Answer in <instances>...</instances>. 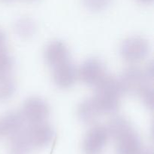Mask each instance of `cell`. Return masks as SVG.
Segmentation results:
<instances>
[{
    "label": "cell",
    "mask_w": 154,
    "mask_h": 154,
    "mask_svg": "<svg viewBox=\"0 0 154 154\" xmlns=\"http://www.w3.org/2000/svg\"><path fill=\"white\" fill-rule=\"evenodd\" d=\"M5 42V36L4 33L0 30V49L4 48Z\"/></svg>",
    "instance_id": "cell-20"
},
{
    "label": "cell",
    "mask_w": 154,
    "mask_h": 154,
    "mask_svg": "<svg viewBox=\"0 0 154 154\" xmlns=\"http://www.w3.org/2000/svg\"><path fill=\"white\" fill-rule=\"evenodd\" d=\"M78 74L84 84L94 87L107 75L103 62L96 57H90L84 60Z\"/></svg>",
    "instance_id": "cell-3"
},
{
    "label": "cell",
    "mask_w": 154,
    "mask_h": 154,
    "mask_svg": "<svg viewBox=\"0 0 154 154\" xmlns=\"http://www.w3.org/2000/svg\"><path fill=\"white\" fill-rule=\"evenodd\" d=\"M77 113L80 120L85 124L93 123L102 115L93 97L81 101L78 107Z\"/></svg>",
    "instance_id": "cell-12"
},
{
    "label": "cell",
    "mask_w": 154,
    "mask_h": 154,
    "mask_svg": "<svg viewBox=\"0 0 154 154\" xmlns=\"http://www.w3.org/2000/svg\"><path fill=\"white\" fill-rule=\"evenodd\" d=\"M24 119L22 113L10 111L0 118V134L12 137L21 131L23 128Z\"/></svg>",
    "instance_id": "cell-10"
},
{
    "label": "cell",
    "mask_w": 154,
    "mask_h": 154,
    "mask_svg": "<svg viewBox=\"0 0 154 154\" xmlns=\"http://www.w3.org/2000/svg\"><path fill=\"white\" fill-rule=\"evenodd\" d=\"M140 154H153V151L152 149H143Z\"/></svg>",
    "instance_id": "cell-21"
},
{
    "label": "cell",
    "mask_w": 154,
    "mask_h": 154,
    "mask_svg": "<svg viewBox=\"0 0 154 154\" xmlns=\"http://www.w3.org/2000/svg\"><path fill=\"white\" fill-rule=\"evenodd\" d=\"M84 6L92 11H101L110 5L111 0H82Z\"/></svg>",
    "instance_id": "cell-19"
},
{
    "label": "cell",
    "mask_w": 154,
    "mask_h": 154,
    "mask_svg": "<svg viewBox=\"0 0 154 154\" xmlns=\"http://www.w3.org/2000/svg\"><path fill=\"white\" fill-rule=\"evenodd\" d=\"M137 1L141 3H144V4H148V3H151L153 0H137Z\"/></svg>",
    "instance_id": "cell-22"
},
{
    "label": "cell",
    "mask_w": 154,
    "mask_h": 154,
    "mask_svg": "<svg viewBox=\"0 0 154 154\" xmlns=\"http://www.w3.org/2000/svg\"><path fill=\"white\" fill-rule=\"evenodd\" d=\"M109 135L105 127L96 125L90 128L84 137L83 149L86 154H99L105 148Z\"/></svg>",
    "instance_id": "cell-7"
},
{
    "label": "cell",
    "mask_w": 154,
    "mask_h": 154,
    "mask_svg": "<svg viewBox=\"0 0 154 154\" xmlns=\"http://www.w3.org/2000/svg\"><path fill=\"white\" fill-rule=\"evenodd\" d=\"M119 80L123 93L138 94L150 81L147 79L144 71L131 66L123 71Z\"/></svg>",
    "instance_id": "cell-5"
},
{
    "label": "cell",
    "mask_w": 154,
    "mask_h": 154,
    "mask_svg": "<svg viewBox=\"0 0 154 154\" xmlns=\"http://www.w3.org/2000/svg\"><path fill=\"white\" fill-rule=\"evenodd\" d=\"M22 115L25 120L32 124L45 122L50 115V107L40 97H30L23 105Z\"/></svg>",
    "instance_id": "cell-4"
},
{
    "label": "cell",
    "mask_w": 154,
    "mask_h": 154,
    "mask_svg": "<svg viewBox=\"0 0 154 154\" xmlns=\"http://www.w3.org/2000/svg\"><path fill=\"white\" fill-rule=\"evenodd\" d=\"M16 91V84L11 77L0 75V102L10 99Z\"/></svg>",
    "instance_id": "cell-16"
},
{
    "label": "cell",
    "mask_w": 154,
    "mask_h": 154,
    "mask_svg": "<svg viewBox=\"0 0 154 154\" xmlns=\"http://www.w3.org/2000/svg\"><path fill=\"white\" fill-rule=\"evenodd\" d=\"M14 30L20 37L23 39H29L35 33V23L29 18H20L15 23Z\"/></svg>",
    "instance_id": "cell-15"
},
{
    "label": "cell",
    "mask_w": 154,
    "mask_h": 154,
    "mask_svg": "<svg viewBox=\"0 0 154 154\" xmlns=\"http://www.w3.org/2000/svg\"><path fill=\"white\" fill-rule=\"evenodd\" d=\"M53 78L57 87L60 88H69L75 83L78 72L75 65L70 60L53 68Z\"/></svg>",
    "instance_id": "cell-8"
},
{
    "label": "cell",
    "mask_w": 154,
    "mask_h": 154,
    "mask_svg": "<svg viewBox=\"0 0 154 154\" xmlns=\"http://www.w3.org/2000/svg\"><path fill=\"white\" fill-rule=\"evenodd\" d=\"M106 128L109 137H112L114 140H117L122 136L133 130L130 122L123 116L113 118Z\"/></svg>",
    "instance_id": "cell-13"
},
{
    "label": "cell",
    "mask_w": 154,
    "mask_h": 154,
    "mask_svg": "<svg viewBox=\"0 0 154 154\" xmlns=\"http://www.w3.org/2000/svg\"><path fill=\"white\" fill-rule=\"evenodd\" d=\"M144 105L148 109L153 110L154 101L153 87L150 83L146 85L138 94Z\"/></svg>",
    "instance_id": "cell-17"
},
{
    "label": "cell",
    "mask_w": 154,
    "mask_h": 154,
    "mask_svg": "<svg viewBox=\"0 0 154 154\" xmlns=\"http://www.w3.org/2000/svg\"><path fill=\"white\" fill-rule=\"evenodd\" d=\"M116 141L117 154H140L143 149L141 139L134 129Z\"/></svg>",
    "instance_id": "cell-11"
},
{
    "label": "cell",
    "mask_w": 154,
    "mask_h": 154,
    "mask_svg": "<svg viewBox=\"0 0 154 154\" xmlns=\"http://www.w3.org/2000/svg\"><path fill=\"white\" fill-rule=\"evenodd\" d=\"M122 94L119 80L111 75H106L96 86L93 98L102 114H111L118 110Z\"/></svg>",
    "instance_id": "cell-1"
},
{
    "label": "cell",
    "mask_w": 154,
    "mask_h": 154,
    "mask_svg": "<svg viewBox=\"0 0 154 154\" xmlns=\"http://www.w3.org/2000/svg\"><path fill=\"white\" fill-rule=\"evenodd\" d=\"M13 66V59L4 48L0 49V75H7Z\"/></svg>",
    "instance_id": "cell-18"
},
{
    "label": "cell",
    "mask_w": 154,
    "mask_h": 154,
    "mask_svg": "<svg viewBox=\"0 0 154 154\" xmlns=\"http://www.w3.org/2000/svg\"><path fill=\"white\" fill-rule=\"evenodd\" d=\"M45 58L49 66L53 68L69 60V51L66 44L60 40H55L47 45Z\"/></svg>",
    "instance_id": "cell-9"
},
{
    "label": "cell",
    "mask_w": 154,
    "mask_h": 154,
    "mask_svg": "<svg viewBox=\"0 0 154 154\" xmlns=\"http://www.w3.org/2000/svg\"><path fill=\"white\" fill-rule=\"evenodd\" d=\"M10 148L14 154H26L31 150L32 147L29 143L26 130L23 129L11 137Z\"/></svg>",
    "instance_id": "cell-14"
},
{
    "label": "cell",
    "mask_w": 154,
    "mask_h": 154,
    "mask_svg": "<svg viewBox=\"0 0 154 154\" xmlns=\"http://www.w3.org/2000/svg\"><path fill=\"white\" fill-rule=\"evenodd\" d=\"M26 134L32 149L48 146L55 135L52 127L45 122L32 124L31 126L26 130Z\"/></svg>",
    "instance_id": "cell-6"
},
{
    "label": "cell",
    "mask_w": 154,
    "mask_h": 154,
    "mask_svg": "<svg viewBox=\"0 0 154 154\" xmlns=\"http://www.w3.org/2000/svg\"><path fill=\"white\" fill-rule=\"evenodd\" d=\"M150 52L149 42L141 36H131L122 42L120 53L123 59L128 62L142 60Z\"/></svg>",
    "instance_id": "cell-2"
}]
</instances>
